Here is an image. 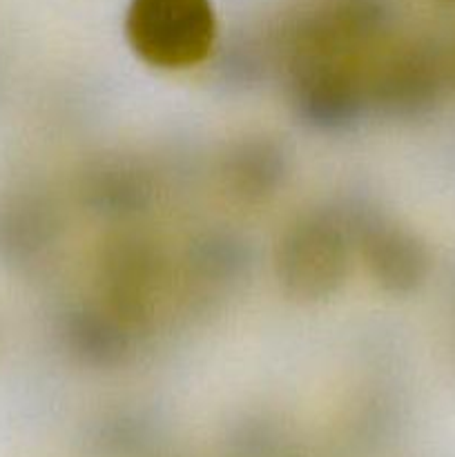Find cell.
Masks as SVG:
<instances>
[{
    "mask_svg": "<svg viewBox=\"0 0 455 457\" xmlns=\"http://www.w3.org/2000/svg\"><path fill=\"white\" fill-rule=\"evenodd\" d=\"M279 270L284 284L297 295H326L337 286L346 270L342 232L319 219L299 223L281 245Z\"/></svg>",
    "mask_w": 455,
    "mask_h": 457,
    "instance_id": "cell-2",
    "label": "cell"
},
{
    "mask_svg": "<svg viewBox=\"0 0 455 457\" xmlns=\"http://www.w3.org/2000/svg\"><path fill=\"white\" fill-rule=\"evenodd\" d=\"M440 3H446V4H455V0H440Z\"/></svg>",
    "mask_w": 455,
    "mask_h": 457,
    "instance_id": "cell-5",
    "label": "cell"
},
{
    "mask_svg": "<svg viewBox=\"0 0 455 457\" xmlns=\"http://www.w3.org/2000/svg\"><path fill=\"white\" fill-rule=\"evenodd\" d=\"M366 250L370 266L388 288H415L428 272V254L422 241L397 228H379L368 239Z\"/></svg>",
    "mask_w": 455,
    "mask_h": 457,
    "instance_id": "cell-4",
    "label": "cell"
},
{
    "mask_svg": "<svg viewBox=\"0 0 455 457\" xmlns=\"http://www.w3.org/2000/svg\"><path fill=\"white\" fill-rule=\"evenodd\" d=\"M125 31L134 52L163 70L203 61L217 38L212 0H129Z\"/></svg>",
    "mask_w": 455,
    "mask_h": 457,
    "instance_id": "cell-1",
    "label": "cell"
},
{
    "mask_svg": "<svg viewBox=\"0 0 455 457\" xmlns=\"http://www.w3.org/2000/svg\"><path fill=\"white\" fill-rule=\"evenodd\" d=\"M442 87V65L431 49H409L384 71L379 92L386 105L400 112H422L433 105Z\"/></svg>",
    "mask_w": 455,
    "mask_h": 457,
    "instance_id": "cell-3",
    "label": "cell"
}]
</instances>
